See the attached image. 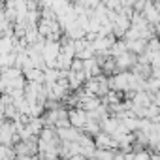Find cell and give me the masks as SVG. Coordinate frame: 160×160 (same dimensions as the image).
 Instances as JSON below:
<instances>
[{"mask_svg":"<svg viewBox=\"0 0 160 160\" xmlns=\"http://www.w3.org/2000/svg\"><path fill=\"white\" fill-rule=\"evenodd\" d=\"M117 145H119V143L115 141V138H111V136L106 134V132L96 136V147H98L100 151H113Z\"/></svg>","mask_w":160,"mask_h":160,"instance_id":"6da1fadb","label":"cell"},{"mask_svg":"<svg viewBox=\"0 0 160 160\" xmlns=\"http://www.w3.org/2000/svg\"><path fill=\"white\" fill-rule=\"evenodd\" d=\"M87 121H89V117H87L85 113H81V111L70 115V124L75 126V128H85V126H87Z\"/></svg>","mask_w":160,"mask_h":160,"instance_id":"7a4b0ae2","label":"cell"},{"mask_svg":"<svg viewBox=\"0 0 160 160\" xmlns=\"http://www.w3.org/2000/svg\"><path fill=\"white\" fill-rule=\"evenodd\" d=\"M15 154L13 149H10V145H0V160H12Z\"/></svg>","mask_w":160,"mask_h":160,"instance_id":"3957f363","label":"cell"}]
</instances>
